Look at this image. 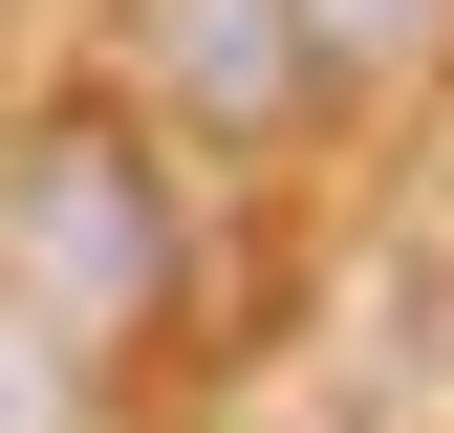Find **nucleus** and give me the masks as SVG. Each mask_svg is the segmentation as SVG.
Returning <instances> with one entry per match:
<instances>
[{
  "label": "nucleus",
  "mask_w": 454,
  "mask_h": 433,
  "mask_svg": "<svg viewBox=\"0 0 454 433\" xmlns=\"http://www.w3.org/2000/svg\"><path fill=\"white\" fill-rule=\"evenodd\" d=\"M0 282L66 325V347H108V325L174 303V174H152L130 108H43L0 152Z\"/></svg>",
  "instance_id": "nucleus-1"
},
{
  "label": "nucleus",
  "mask_w": 454,
  "mask_h": 433,
  "mask_svg": "<svg viewBox=\"0 0 454 433\" xmlns=\"http://www.w3.org/2000/svg\"><path fill=\"white\" fill-rule=\"evenodd\" d=\"M152 87L195 130H303L325 108V22L303 0H152Z\"/></svg>",
  "instance_id": "nucleus-2"
}]
</instances>
